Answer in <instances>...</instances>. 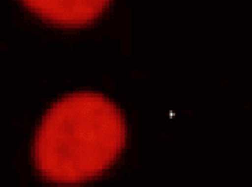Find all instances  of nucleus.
<instances>
[{
	"instance_id": "nucleus-2",
	"label": "nucleus",
	"mask_w": 252,
	"mask_h": 187,
	"mask_svg": "<svg viewBox=\"0 0 252 187\" xmlns=\"http://www.w3.org/2000/svg\"><path fill=\"white\" fill-rule=\"evenodd\" d=\"M36 16L56 26L89 24L107 9L111 0H21Z\"/></svg>"
},
{
	"instance_id": "nucleus-1",
	"label": "nucleus",
	"mask_w": 252,
	"mask_h": 187,
	"mask_svg": "<svg viewBox=\"0 0 252 187\" xmlns=\"http://www.w3.org/2000/svg\"><path fill=\"white\" fill-rule=\"evenodd\" d=\"M121 109L97 92H74L55 102L34 140L38 172L56 185H79L102 175L126 145Z\"/></svg>"
}]
</instances>
